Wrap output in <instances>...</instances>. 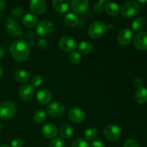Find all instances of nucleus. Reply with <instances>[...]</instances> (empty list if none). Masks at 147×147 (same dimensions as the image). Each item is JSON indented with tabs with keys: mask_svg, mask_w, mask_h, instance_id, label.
<instances>
[{
	"mask_svg": "<svg viewBox=\"0 0 147 147\" xmlns=\"http://www.w3.org/2000/svg\"><path fill=\"white\" fill-rule=\"evenodd\" d=\"M9 51L14 60L22 62L27 60L30 55V47L26 41L18 40L11 43L9 47Z\"/></svg>",
	"mask_w": 147,
	"mask_h": 147,
	"instance_id": "1",
	"label": "nucleus"
},
{
	"mask_svg": "<svg viewBox=\"0 0 147 147\" xmlns=\"http://www.w3.org/2000/svg\"><path fill=\"white\" fill-rule=\"evenodd\" d=\"M17 107L14 102L4 100L0 104V118L4 121L11 119L14 116Z\"/></svg>",
	"mask_w": 147,
	"mask_h": 147,
	"instance_id": "2",
	"label": "nucleus"
},
{
	"mask_svg": "<svg viewBox=\"0 0 147 147\" xmlns=\"http://www.w3.org/2000/svg\"><path fill=\"white\" fill-rule=\"evenodd\" d=\"M106 25L100 21L94 22L88 28V36L92 39H99L103 37L106 32Z\"/></svg>",
	"mask_w": 147,
	"mask_h": 147,
	"instance_id": "3",
	"label": "nucleus"
},
{
	"mask_svg": "<svg viewBox=\"0 0 147 147\" xmlns=\"http://www.w3.org/2000/svg\"><path fill=\"white\" fill-rule=\"evenodd\" d=\"M140 11V5L136 1H129L125 3L121 8V14L126 18L136 16Z\"/></svg>",
	"mask_w": 147,
	"mask_h": 147,
	"instance_id": "4",
	"label": "nucleus"
},
{
	"mask_svg": "<svg viewBox=\"0 0 147 147\" xmlns=\"http://www.w3.org/2000/svg\"><path fill=\"white\" fill-rule=\"evenodd\" d=\"M55 30V25L51 21L47 20H42L37 24L36 30L39 35L42 37H48L53 34Z\"/></svg>",
	"mask_w": 147,
	"mask_h": 147,
	"instance_id": "5",
	"label": "nucleus"
},
{
	"mask_svg": "<svg viewBox=\"0 0 147 147\" xmlns=\"http://www.w3.org/2000/svg\"><path fill=\"white\" fill-rule=\"evenodd\" d=\"M47 112L53 118H60L64 115L65 109L60 102H53L47 107Z\"/></svg>",
	"mask_w": 147,
	"mask_h": 147,
	"instance_id": "6",
	"label": "nucleus"
},
{
	"mask_svg": "<svg viewBox=\"0 0 147 147\" xmlns=\"http://www.w3.org/2000/svg\"><path fill=\"white\" fill-rule=\"evenodd\" d=\"M121 135V129L116 125H108L104 129V136L108 140L114 142L120 139Z\"/></svg>",
	"mask_w": 147,
	"mask_h": 147,
	"instance_id": "7",
	"label": "nucleus"
},
{
	"mask_svg": "<svg viewBox=\"0 0 147 147\" xmlns=\"http://www.w3.org/2000/svg\"><path fill=\"white\" fill-rule=\"evenodd\" d=\"M59 47L65 53L73 52L76 47V40L71 36H64L60 40Z\"/></svg>",
	"mask_w": 147,
	"mask_h": 147,
	"instance_id": "8",
	"label": "nucleus"
},
{
	"mask_svg": "<svg viewBox=\"0 0 147 147\" xmlns=\"http://www.w3.org/2000/svg\"><path fill=\"white\" fill-rule=\"evenodd\" d=\"M6 30L11 36L17 37L22 34V27L16 20L12 18H7L6 24Z\"/></svg>",
	"mask_w": 147,
	"mask_h": 147,
	"instance_id": "9",
	"label": "nucleus"
},
{
	"mask_svg": "<svg viewBox=\"0 0 147 147\" xmlns=\"http://www.w3.org/2000/svg\"><path fill=\"white\" fill-rule=\"evenodd\" d=\"M133 39V32L129 28L122 29L117 35V41L121 45L126 46L130 44Z\"/></svg>",
	"mask_w": 147,
	"mask_h": 147,
	"instance_id": "10",
	"label": "nucleus"
},
{
	"mask_svg": "<svg viewBox=\"0 0 147 147\" xmlns=\"http://www.w3.org/2000/svg\"><path fill=\"white\" fill-rule=\"evenodd\" d=\"M71 9L75 13L78 14H83L87 11L89 6L88 0H74L70 4Z\"/></svg>",
	"mask_w": 147,
	"mask_h": 147,
	"instance_id": "11",
	"label": "nucleus"
},
{
	"mask_svg": "<svg viewBox=\"0 0 147 147\" xmlns=\"http://www.w3.org/2000/svg\"><path fill=\"white\" fill-rule=\"evenodd\" d=\"M69 119L74 123H80L86 119V113L80 108H72L68 111Z\"/></svg>",
	"mask_w": 147,
	"mask_h": 147,
	"instance_id": "12",
	"label": "nucleus"
},
{
	"mask_svg": "<svg viewBox=\"0 0 147 147\" xmlns=\"http://www.w3.org/2000/svg\"><path fill=\"white\" fill-rule=\"evenodd\" d=\"M20 96L24 101H29L32 99L34 94V90L31 84H24L20 88Z\"/></svg>",
	"mask_w": 147,
	"mask_h": 147,
	"instance_id": "13",
	"label": "nucleus"
},
{
	"mask_svg": "<svg viewBox=\"0 0 147 147\" xmlns=\"http://www.w3.org/2000/svg\"><path fill=\"white\" fill-rule=\"evenodd\" d=\"M134 43L139 50L142 51L147 50V33L144 32L138 33L134 39Z\"/></svg>",
	"mask_w": 147,
	"mask_h": 147,
	"instance_id": "14",
	"label": "nucleus"
},
{
	"mask_svg": "<svg viewBox=\"0 0 147 147\" xmlns=\"http://www.w3.org/2000/svg\"><path fill=\"white\" fill-rule=\"evenodd\" d=\"M42 134L47 139L55 138L58 134L57 128L53 123H47L42 128Z\"/></svg>",
	"mask_w": 147,
	"mask_h": 147,
	"instance_id": "15",
	"label": "nucleus"
},
{
	"mask_svg": "<svg viewBox=\"0 0 147 147\" xmlns=\"http://www.w3.org/2000/svg\"><path fill=\"white\" fill-rule=\"evenodd\" d=\"M32 11L36 14H42L46 11V2L44 0H32L30 2Z\"/></svg>",
	"mask_w": 147,
	"mask_h": 147,
	"instance_id": "16",
	"label": "nucleus"
},
{
	"mask_svg": "<svg viewBox=\"0 0 147 147\" xmlns=\"http://www.w3.org/2000/svg\"><path fill=\"white\" fill-rule=\"evenodd\" d=\"M52 99L51 93L47 89H42L37 93V100L42 105L47 104Z\"/></svg>",
	"mask_w": 147,
	"mask_h": 147,
	"instance_id": "17",
	"label": "nucleus"
},
{
	"mask_svg": "<svg viewBox=\"0 0 147 147\" xmlns=\"http://www.w3.org/2000/svg\"><path fill=\"white\" fill-rule=\"evenodd\" d=\"M53 5L56 11L63 14L68 10L69 1L67 0H54Z\"/></svg>",
	"mask_w": 147,
	"mask_h": 147,
	"instance_id": "18",
	"label": "nucleus"
},
{
	"mask_svg": "<svg viewBox=\"0 0 147 147\" xmlns=\"http://www.w3.org/2000/svg\"><path fill=\"white\" fill-rule=\"evenodd\" d=\"M105 10H106V14H109L111 17H116L119 15L120 12V7L117 3L109 1L106 4Z\"/></svg>",
	"mask_w": 147,
	"mask_h": 147,
	"instance_id": "19",
	"label": "nucleus"
},
{
	"mask_svg": "<svg viewBox=\"0 0 147 147\" xmlns=\"http://www.w3.org/2000/svg\"><path fill=\"white\" fill-rule=\"evenodd\" d=\"M14 78L20 83H26L30 80V75L23 69H17L14 72Z\"/></svg>",
	"mask_w": 147,
	"mask_h": 147,
	"instance_id": "20",
	"label": "nucleus"
},
{
	"mask_svg": "<svg viewBox=\"0 0 147 147\" xmlns=\"http://www.w3.org/2000/svg\"><path fill=\"white\" fill-rule=\"evenodd\" d=\"M135 99L140 104H144L147 102V88L141 87L136 90L135 93Z\"/></svg>",
	"mask_w": 147,
	"mask_h": 147,
	"instance_id": "21",
	"label": "nucleus"
},
{
	"mask_svg": "<svg viewBox=\"0 0 147 147\" xmlns=\"http://www.w3.org/2000/svg\"><path fill=\"white\" fill-rule=\"evenodd\" d=\"M22 22L25 27L31 28L36 25L37 22V18L34 14L32 13H28L24 16L22 19Z\"/></svg>",
	"mask_w": 147,
	"mask_h": 147,
	"instance_id": "22",
	"label": "nucleus"
},
{
	"mask_svg": "<svg viewBox=\"0 0 147 147\" xmlns=\"http://www.w3.org/2000/svg\"><path fill=\"white\" fill-rule=\"evenodd\" d=\"M78 51L80 53L83 55H88L92 53L93 50V46L91 42L88 41H83L79 43L78 47Z\"/></svg>",
	"mask_w": 147,
	"mask_h": 147,
	"instance_id": "23",
	"label": "nucleus"
},
{
	"mask_svg": "<svg viewBox=\"0 0 147 147\" xmlns=\"http://www.w3.org/2000/svg\"><path fill=\"white\" fill-rule=\"evenodd\" d=\"M59 134H60V136L63 139H69L73 135V129L70 125L64 123V124L60 126Z\"/></svg>",
	"mask_w": 147,
	"mask_h": 147,
	"instance_id": "24",
	"label": "nucleus"
},
{
	"mask_svg": "<svg viewBox=\"0 0 147 147\" xmlns=\"http://www.w3.org/2000/svg\"><path fill=\"white\" fill-rule=\"evenodd\" d=\"M65 22L70 27H76L78 24L79 19L76 14L73 13H68L65 17Z\"/></svg>",
	"mask_w": 147,
	"mask_h": 147,
	"instance_id": "25",
	"label": "nucleus"
},
{
	"mask_svg": "<svg viewBox=\"0 0 147 147\" xmlns=\"http://www.w3.org/2000/svg\"><path fill=\"white\" fill-rule=\"evenodd\" d=\"M145 25H146V22H145L144 19L142 17H139L134 20L131 24V27L134 31L139 32L144 28Z\"/></svg>",
	"mask_w": 147,
	"mask_h": 147,
	"instance_id": "26",
	"label": "nucleus"
},
{
	"mask_svg": "<svg viewBox=\"0 0 147 147\" xmlns=\"http://www.w3.org/2000/svg\"><path fill=\"white\" fill-rule=\"evenodd\" d=\"M98 131L94 128L88 129L85 132V137L88 141H93L97 138Z\"/></svg>",
	"mask_w": 147,
	"mask_h": 147,
	"instance_id": "27",
	"label": "nucleus"
},
{
	"mask_svg": "<svg viewBox=\"0 0 147 147\" xmlns=\"http://www.w3.org/2000/svg\"><path fill=\"white\" fill-rule=\"evenodd\" d=\"M46 119V112L43 110H38L34 115V120L36 123H42Z\"/></svg>",
	"mask_w": 147,
	"mask_h": 147,
	"instance_id": "28",
	"label": "nucleus"
},
{
	"mask_svg": "<svg viewBox=\"0 0 147 147\" xmlns=\"http://www.w3.org/2000/svg\"><path fill=\"white\" fill-rule=\"evenodd\" d=\"M72 147H90L87 140L82 138L76 139L72 144Z\"/></svg>",
	"mask_w": 147,
	"mask_h": 147,
	"instance_id": "29",
	"label": "nucleus"
},
{
	"mask_svg": "<svg viewBox=\"0 0 147 147\" xmlns=\"http://www.w3.org/2000/svg\"><path fill=\"white\" fill-rule=\"evenodd\" d=\"M49 147H66V143L61 138H55L50 142Z\"/></svg>",
	"mask_w": 147,
	"mask_h": 147,
	"instance_id": "30",
	"label": "nucleus"
},
{
	"mask_svg": "<svg viewBox=\"0 0 147 147\" xmlns=\"http://www.w3.org/2000/svg\"><path fill=\"white\" fill-rule=\"evenodd\" d=\"M69 57H70V60L71 61V63L75 65L79 64L81 61V55L78 52H72Z\"/></svg>",
	"mask_w": 147,
	"mask_h": 147,
	"instance_id": "31",
	"label": "nucleus"
},
{
	"mask_svg": "<svg viewBox=\"0 0 147 147\" xmlns=\"http://www.w3.org/2000/svg\"><path fill=\"white\" fill-rule=\"evenodd\" d=\"M24 11L22 8L20 7H15L12 9L11 11V15L14 18L16 19H19V18H21L23 15H24Z\"/></svg>",
	"mask_w": 147,
	"mask_h": 147,
	"instance_id": "32",
	"label": "nucleus"
},
{
	"mask_svg": "<svg viewBox=\"0 0 147 147\" xmlns=\"http://www.w3.org/2000/svg\"><path fill=\"white\" fill-rule=\"evenodd\" d=\"M43 83V79L42 76L37 75V76H34L32 79V85L34 87H40L42 85Z\"/></svg>",
	"mask_w": 147,
	"mask_h": 147,
	"instance_id": "33",
	"label": "nucleus"
},
{
	"mask_svg": "<svg viewBox=\"0 0 147 147\" xmlns=\"http://www.w3.org/2000/svg\"><path fill=\"white\" fill-rule=\"evenodd\" d=\"M105 3V1H98L97 3L94 4L93 6V9L94 11L96 13H100L103 11V9H104V5L103 4Z\"/></svg>",
	"mask_w": 147,
	"mask_h": 147,
	"instance_id": "34",
	"label": "nucleus"
},
{
	"mask_svg": "<svg viewBox=\"0 0 147 147\" xmlns=\"http://www.w3.org/2000/svg\"><path fill=\"white\" fill-rule=\"evenodd\" d=\"M123 147H140V146L137 141L134 139H130L126 141Z\"/></svg>",
	"mask_w": 147,
	"mask_h": 147,
	"instance_id": "35",
	"label": "nucleus"
},
{
	"mask_svg": "<svg viewBox=\"0 0 147 147\" xmlns=\"http://www.w3.org/2000/svg\"><path fill=\"white\" fill-rule=\"evenodd\" d=\"M133 84L135 87L137 88H139L142 87V85H143V81H142V79L139 78H135L133 80Z\"/></svg>",
	"mask_w": 147,
	"mask_h": 147,
	"instance_id": "36",
	"label": "nucleus"
},
{
	"mask_svg": "<svg viewBox=\"0 0 147 147\" xmlns=\"http://www.w3.org/2000/svg\"><path fill=\"white\" fill-rule=\"evenodd\" d=\"M11 147H23V142L20 139H14L11 142Z\"/></svg>",
	"mask_w": 147,
	"mask_h": 147,
	"instance_id": "37",
	"label": "nucleus"
},
{
	"mask_svg": "<svg viewBox=\"0 0 147 147\" xmlns=\"http://www.w3.org/2000/svg\"><path fill=\"white\" fill-rule=\"evenodd\" d=\"M90 147H105V145L101 141L95 140L90 144Z\"/></svg>",
	"mask_w": 147,
	"mask_h": 147,
	"instance_id": "38",
	"label": "nucleus"
},
{
	"mask_svg": "<svg viewBox=\"0 0 147 147\" xmlns=\"http://www.w3.org/2000/svg\"><path fill=\"white\" fill-rule=\"evenodd\" d=\"M38 44L40 45V47H42V48H46L47 47V45H48V43L46 41V40H42V39L39 40Z\"/></svg>",
	"mask_w": 147,
	"mask_h": 147,
	"instance_id": "39",
	"label": "nucleus"
},
{
	"mask_svg": "<svg viewBox=\"0 0 147 147\" xmlns=\"http://www.w3.org/2000/svg\"><path fill=\"white\" fill-rule=\"evenodd\" d=\"M4 55H5V50L2 47L0 46V59L3 58Z\"/></svg>",
	"mask_w": 147,
	"mask_h": 147,
	"instance_id": "40",
	"label": "nucleus"
},
{
	"mask_svg": "<svg viewBox=\"0 0 147 147\" xmlns=\"http://www.w3.org/2000/svg\"><path fill=\"white\" fill-rule=\"evenodd\" d=\"M5 7V2L2 0H0V11H2Z\"/></svg>",
	"mask_w": 147,
	"mask_h": 147,
	"instance_id": "41",
	"label": "nucleus"
},
{
	"mask_svg": "<svg viewBox=\"0 0 147 147\" xmlns=\"http://www.w3.org/2000/svg\"><path fill=\"white\" fill-rule=\"evenodd\" d=\"M113 28V25L112 24H108V26H106V30H111Z\"/></svg>",
	"mask_w": 147,
	"mask_h": 147,
	"instance_id": "42",
	"label": "nucleus"
},
{
	"mask_svg": "<svg viewBox=\"0 0 147 147\" xmlns=\"http://www.w3.org/2000/svg\"><path fill=\"white\" fill-rule=\"evenodd\" d=\"M2 75H3V70H2V68H1V66H0V78L2 76Z\"/></svg>",
	"mask_w": 147,
	"mask_h": 147,
	"instance_id": "43",
	"label": "nucleus"
},
{
	"mask_svg": "<svg viewBox=\"0 0 147 147\" xmlns=\"http://www.w3.org/2000/svg\"><path fill=\"white\" fill-rule=\"evenodd\" d=\"M0 147H9V146L5 144H0Z\"/></svg>",
	"mask_w": 147,
	"mask_h": 147,
	"instance_id": "44",
	"label": "nucleus"
},
{
	"mask_svg": "<svg viewBox=\"0 0 147 147\" xmlns=\"http://www.w3.org/2000/svg\"><path fill=\"white\" fill-rule=\"evenodd\" d=\"M139 2H140V3H146V2H147V1H139Z\"/></svg>",
	"mask_w": 147,
	"mask_h": 147,
	"instance_id": "45",
	"label": "nucleus"
},
{
	"mask_svg": "<svg viewBox=\"0 0 147 147\" xmlns=\"http://www.w3.org/2000/svg\"><path fill=\"white\" fill-rule=\"evenodd\" d=\"M1 123L0 122V131H1Z\"/></svg>",
	"mask_w": 147,
	"mask_h": 147,
	"instance_id": "46",
	"label": "nucleus"
}]
</instances>
